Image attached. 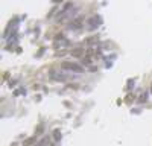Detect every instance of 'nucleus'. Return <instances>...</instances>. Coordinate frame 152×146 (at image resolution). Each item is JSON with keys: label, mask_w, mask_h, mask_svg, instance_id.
<instances>
[{"label": "nucleus", "mask_w": 152, "mask_h": 146, "mask_svg": "<svg viewBox=\"0 0 152 146\" xmlns=\"http://www.w3.org/2000/svg\"><path fill=\"white\" fill-rule=\"evenodd\" d=\"M151 91H152V84H151Z\"/></svg>", "instance_id": "9"}, {"label": "nucleus", "mask_w": 152, "mask_h": 146, "mask_svg": "<svg viewBox=\"0 0 152 146\" xmlns=\"http://www.w3.org/2000/svg\"><path fill=\"white\" fill-rule=\"evenodd\" d=\"M87 24H88V29L90 31H94L102 24V18H100L99 15H93V17H90L87 20Z\"/></svg>", "instance_id": "3"}, {"label": "nucleus", "mask_w": 152, "mask_h": 146, "mask_svg": "<svg viewBox=\"0 0 152 146\" xmlns=\"http://www.w3.org/2000/svg\"><path fill=\"white\" fill-rule=\"evenodd\" d=\"M70 46V41L67 38H64L61 34L55 36V41H53V47L56 49V50H64V49H67Z\"/></svg>", "instance_id": "2"}, {"label": "nucleus", "mask_w": 152, "mask_h": 146, "mask_svg": "<svg viewBox=\"0 0 152 146\" xmlns=\"http://www.w3.org/2000/svg\"><path fill=\"white\" fill-rule=\"evenodd\" d=\"M53 139H55L56 142H59V140H61V132H59L58 129H56V131H53Z\"/></svg>", "instance_id": "7"}, {"label": "nucleus", "mask_w": 152, "mask_h": 146, "mask_svg": "<svg viewBox=\"0 0 152 146\" xmlns=\"http://www.w3.org/2000/svg\"><path fill=\"white\" fill-rule=\"evenodd\" d=\"M61 67L67 70V72H73V73H82L84 72V67L78 63H72V61H62L61 63Z\"/></svg>", "instance_id": "1"}, {"label": "nucleus", "mask_w": 152, "mask_h": 146, "mask_svg": "<svg viewBox=\"0 0 152 146\" xmlns=\"http://www.w3.org/2000/svg\"><path fill=\"white\" fill-rule=\"evenodd\" d=\"M49 78L52 79V81H58V82H64V81L69 79V76L66 75V73H61V72H56V70H52V72H50Z\"/></svg>", "instance_id": "4"}, {"label": "nucleus", "mask_w": 152, "mask_h": 146, "mask_svg": "<svg viewBox=\"0 0 152 146\" xmlns=\"http://www.w3.org/2000/svg\"><path fill=\"white\" fill-rule=\"evenodd\" d=\"M146 101H148V93H143L140 97V102H146Z\"/></svg>", "instance_id": "8"}, {"label": "nucleus", "mask_w": 152, "mask_h": 146, "mask_svg": "<svg viewBox=\"0 0 152 146\" xmlns=\"http://www.w3.org/2000/svg\"><path fill=\"white\" fill-rule=\"evenodd\" d=\"M81 24H82V23H81V18H78V20H73V21L69 24V29H78V28L81 29Z\"/></svg>", "instance_id": "5"}, {"label": "nucleus", "mask_w": 152, "mask_h": 146, "mask_svg": "<svg viewBox=\"0 0 152 146\" xmlns=\"http://www.w3.org/2000/svg\"><path fill=\"white\" fill-rule=\"evenodd\" d=\"M72 55L73 56H82L84 55V49L79 47V49H76V50H72Z\"/></svg>", "instance_id": "6"}]
</instances>
